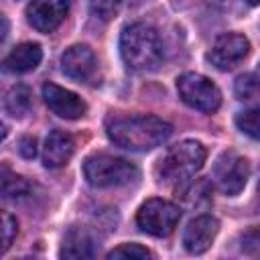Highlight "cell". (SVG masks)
I'll return each mask as SVG.
<instances>
[{
  "instance_id": "6da1fadb",
  "label": "cell",
  "mask_w": 260,
  "mask_h": 260,
  "mask_svg": "<svg viewBox=\"0 0 260 260\" xmlns=\"http://www.w3.org/2000/svg\"><path fill=\"white\" fill-rule=\"evenodd\" d=\"M106 132L116 146L146 152L167 142L173 128L156 116H110L106 120Z\"/></svg>"
},
{
  "instance_id": "7a4b0ae2",
  "label": "cell",
  "mask_w": 260,
  "mask_h": 260,
  "mask_svg": "<svg viewBox=\"0 0 260 260\" xmlns=\"http://www.w3.org/2000/svg\"><path fill=\"white\" fill-rule=\"evenodd\" d=\"M120 55L128 69L148 71L154 69L165 55V47L156 28L144 22H134L122 30Z\"/></svg>"
},
{
  "instance_id": "3957f363",
  "label": "cell",
  "mask_w": 260,
  "mask_h": 260,
  "mask_svg": "<svg viewBox=\"0 0 260 260\" xmlns=\"http://www.w3.org/2000/svg\"><path fill=\"white\" fill-rule=\"evenodd\" d=\"M205 148L197 140H183L169 148L158 165V181L167 185H179L191 179L205 162Z\"/></svg>"
},
{
  "instance_id": "277c9868",
  "label": "cell",
  "mask_w": 260,
  "mask_h": 260,
  "mask_svg": "<svg viewBox=\"0 0 260 260\" xmlns=\"http://www.w3.org/2000/svg\"><path fill=\"white\" fill-rule=\"evenodd\" d=\"M83 177L95 189L130 185L138 179V169L126 158L112 154H93L83 162Z\"/></svg>"
},
{
  "instance_id": "5b68a950",
  "label": "cell",
  "mask_w": 260,
  "mask_h": 260,
  "mask_svg": "<svg viewBox=\"0 0 260 260\" xmlns=\"http://www.w3.org/2000/svg\"><path fill=\"white\" fill-rule=\"evenodd\" d=\"M177 91L189 108L203 114H213L221 106V93L217 85L199 73H183L177 79Z\"/></svg>"
},
{
  "instance_id": "8992f818",
  "label": "cell",
  "mask_w": 260,
  "mask_h": 260,
  "mask_svg": "<svg viewBox=\"0 0 260 260\" xmlns=\"http://www.w3.org/2000/svg\"><path fill=\"white\" fill-rule=\"evenodd\" d=\"M181 219L179 205L165 201V199H148L142 203V207L136 213V223L144 234H150L154 238L169 236Z\"/></svg>"
},
{
  "instance_id": "52a82bcc",
  "label": "cell",
  "mask_w": 260,
  "mask_h": 260,
  "mask_svg": "<svg viewBox=\"0 0 260 260\" xmlns=\"http://www.w3.org/2000/svg\"><path fill=\"white\" fill-rule=\"evenodd\" d=\"M250 177V165L236 152H223L213 167V181L223 195H238Z\"/></svg>"
},
{
  "instance_id": "ba28073f",
  "label": "cell",
  "mask_w": 260,
  "mask_h": 260,
  "mask_svg": "<svg viewBox=\"0 0 260 260\" xmlns=\"http://www.w3.org/2000/svg\"><path fill=\"white\" fill-rule=\"evenodd\" d=\"M248 51H250V43H248V39L244 35H240V32H225V35L215 39V43L211 45V49L207 53V59L217 69L230 71L240 61L246 59Z\"/></svg>"
},
{
  "instance_id": "9c48e42d",
  "label": "cell",
  "mask_w": 260,
  "mask_h": 260,
  "mask_svg": "<svg viewBox=\"0 0 260 260\" xmlns=\"http://www.w3.org/2000/svg\"><path fill=\"white\" fill-rule=\"evenodd\" d=\"M67 0H30L26 6V20L39 32H53L67 16Z\"/></svg>"
},
{
  "instance_id": "30bf717a",
  "label": "cell",
  "mask_w": 260,
  "mask_h": 260,
  "mask_svg": "<svg viewBox=\"0 0 260 260\" xmlns=\"http://www.w3.org/2000/svg\"><path fill=\"white\" fill-rule=\"evenodd\" d=\"M43 98H45V104L59 118H65V120H77L87 110L85 102L77 93H73V91H69L57 83H45L43 85Z\"/></svg>"
},
{
  "instance_id": "8fae6325",
  "label": "cell",
  "mask_w": 260,
  "mask_h": 260,
  "mask_svg": "<svg viewBox=\"0 0 260 260\" xmlns=\"http://www.w3.org/2000/svg\"><path fill=\"white\" fill-rule=\"evenodd\" d=\"M219 221L211 215H199L191 219L183 232V246L189 254H203L215 240Z\"/></svg>"
},
{
  "instance_id": "7c38bea8",
  "label": "cell",
  "mask_w": 260,
  "mask_h": 260,
  "mask_svg": "<svg viewBox=\"0 0 260 260\" xmlns=\"http://www.w3.org/2000/svg\"><path fill=\"white\" fill-rule=\"evenodd\" d=\"M61 69L73 81H89L98 69L93 51L87 45H73L61 57Z\"/></svg>"
},
{
  "instance_id": "4fadbf2b",
  "label": "cell",
  "mask_w": 260,
  "mask_h": 260,
  "mask_svg": "<svg viewBox=\"0 0 260 260\" xmlns=\"http://www.w3.org/2000/svg\"><path fill=\"white\" fill-rule=\"evenodd\" d=\"M75 142L71 138V134L63 132V130H53L49 132L45 146H43V165L47 169H59L63 167L71 154H73Z\"/></svg>"
},
{
  "instance_id": "5bb4252c",
  "label": "cell",
  "mask_w": 260,
  "mask_h": 260,
  "mask_svg": "<svg viewBox=\"0 0 260 260\" xmlns=\"http://www.w3.org/2000/svg\"><path fill=\"white\" fill-rule=\"evenodd\" d=\"M95 254H98L95 240L87 232V228L73 225L67 230L63 244H61V250H59L61 258H93Z\"/></svg>"
},
{
  "instance_id": "9a60e30c",
  "label": "cell",
  "mask_w": 260,
  "mask_h": 260,
  "mask_svg": "<svg viewBox=\"0 0 260 260\" xmlns=\"http://www.w3.org/2000/svg\"><path fill=\"white\" fill-rule=\"evenodd\" d=\"M43 59V51L37 43H20L16 45L2 61L4 71L8 73H26L32 71Z\"/></svg>"
},
{
  "instance_id": "2e32d148",
  "label": "cell",
  "mask_w": 260,
  "mask_h": 260,
  "mask_svg": "<svg viewBox=\"0 0 260 260\" xmlns=\"http://www.w3.org/2000/svg\"><path fill=\"white\" fill-rule=\"evenodd\" d=\"M30 110V91L26 85H12L4 95V112L12 118H22Z\"/></svg>"
},
{
  "instance_id": "e0dca14e",
  "label": "cell",
  "mask_w": 260,
  "mask_h": 260,
  "mask_svg": "<svg viewBox=\"0 0 260 260\" xmlns=\"http://www.w3.org/2000/svg\"><path fill=\"white\" fill-rule=\"evenodd\" d=\"M234 91L238 95V100H256L260 98V77L256 73H244L236 79V85H234Z\"/></svg>"
},
{
  "instance_id": "ac0fdd59",
  "label": "cell",
  "mask_w": 260,
  "mask_h": 260,
  "mask_svg": "<svg viewBox=\"0 0 260 260\" xmlns=\"http://www.w3.org/2000/svg\"><path fill=\"white\" fill-rule=\"evenodd\" d=\"M236 126L250 138L260 142V108H252L246 112H240L236 116Z\"/></svg>"
},
{
  "instance_id": "d6986e66",
  "label": "cell",
  "mask_w": 260,
  "mask_h": 260,
  "mask_svg": "<svg viewBox=\"0 0 260 260\" xmlns=\"http://www.w3.org/2000/svg\"><path fill=\"white\" fill-rule=\"evenodd\" d=\"M28 183L22 179V177H16V175H10L8 169L4 167V175H2V197L4 199H18L22 195L28 193Z\"/></svg>"
},
{
  "instance_id": "ffe728a7",
  "label": "cell",
  "mask_w": 260,
  "mask_h": 260,
  "mask_svg": "<svg viewBox=\"0 0 260 260\" xmlns=\"http://www.w3.org/2000/svg\"><path fill=\"white\" fill-rule=\"evenodd\" d=\"M124 6V0H89V10L100 20H110Z\"/></svg>"
},
{
  "instance_id": "44dd1931",
  "label": "cell",
  "mask_w": 260,
  "mask_h": 260,
  "mask_svg": "<svg viewBox=\"0 0 260 260\" xmlns=\"http://www.w3.org/2000/svg\"><path fill=\"white\" fill-rule=\"evenodd\" d=\"M152 254L140 246V244H120L118 248H114L112 252H108V258L114 260V258H136V260H144V258H150Z\"/></svg>"
},
{
  "instance_id": "7402d4cb",
  "label": "cell",
  "mask_w": 260,
  "mask_h": 260,
  "mask_svg": "<svg viewBox=\"0 0 260 260\" xmlns=\"http://www.w3.org/2000/svg\"><path fill=\"white\" fill-rule=\"evenodd\" d=\"M16 232H18L16 219H14L8 211H4V213H2V252H6V250L10 248L12 240L16 238Z\"/></svg>"
},
{
  "instance_id": "603a6c76",
  "label": "cell",
  "mask_w": 260,
  "mask_h": 260,
  "mask_svg": "<svg viewBox=\"0 0 260 260\" xmlns=\"http://www.w3.org/2000/svg\"><path fill=\"white\" fill-rule=\"evenodd\" d=\"M242 248L246 250V252H260V228H256V230H252V232H248L244 238H242Z\"/></svg>"
},
{
  "instance_id": "cb8c5ba5",
  "label": "cell",
  "mask_w": 260,
  "mask_h": 260,
  "mask_svg": "<svg viewBox=\"0 0 260 260\" xmlns=\"http://www.w3.org/2000/svg\"><path fill=\"white\" fill-rule=\"evenodd\" d=\"M18 150H20V154H22L24 158H32V156L37 154V140L30 138V136H24V138L20 140Z\"/></svg>"
},
{
  "instance_id": "d4e9b609",
  "label": "cell",
  "mask_w": 260,
  "mask_h": 260,
  "mask_svg": "<svg viewBox=\"0 0 260 260\" xmlns=\"http://www.w3.org/2000/svg\"><path fill=\"white\" fill-rule=\"evenodd\" d=\"M140 2H144V0H124V4H132V6L140 4Z\"/></svg>"
},
{
  "instance_id": "484cf974",
  "label": "cell",
  "mask_w": 260,
  "mask_h": 260,
  "mask_svg": "<svg viewBox=\"0 0 260 260\" xmlns=\"http://www.w3.org/2000/svg\"><path fill=\"white\" fill-rule=\"evenodd\" d=\"M246 2H248L250 6H258V4H260V0H246Z\"/></svg>"
},
{
  "instance_id": "4316f807",
  "label": "cell",
  "mask_w": 260,
  "mask_h": 260,
  "mask_svg": "<svg viewBox=\"0 0 260 260\" xmlns=\"http://www.w3.org/2000/svg\"><path fill=\"white\" fill-rule=\"evenodd\" d=\"M258 201H260V181H258Z\"/></svg>"
},
{
  "instance_id": "83f0119b",
  "label": "cell",
  "mask_w": 260,
  "mask_h": 260,
  "mask_svg": "<svg viewBox=\"0 0 260 260\" xmlns=\"http://www.w3.org/2000/svg\"><path fill=\"white\" fill-rule=\"evenodd\" d=\"M256 75H258V77H260V65H258V69H256Z\"/></svg>"
}]
</instances>
